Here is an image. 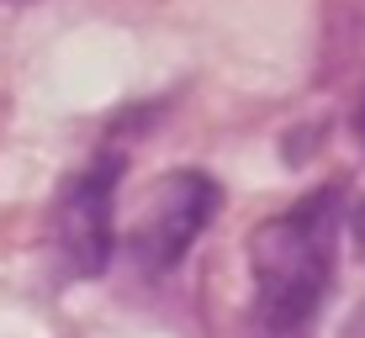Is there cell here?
<instances>
[{
    "label": "cell",
    "mask_w": 365,
    "mask_h": 338,
    "mask_svg": "<svg viewBox=\"0 0 365 338\" xmlns=\"http://www.w3.org/2000/svg\"><path fill=\"white\" fill-rule=\"evenodd\" d=\"M339 206L344 191L318 185L292 211H275L249 238V338H312L318 312L334 285L339 254Z\"/></svg>",
    "instance_id": "1"
},
{
    "label": "cell",
    "mask_w": 365,
    "mask_h": 338,
    "mask_svg": "<svg viewBox=\"0 0 365 338\" xmlns=\"http://www.w3.org/2000/svg\"><path fill=\"white\" fill-rule=\"evenodd\" d=\"M222 185L207 169H170L165 180L148 185L138 222L128 233V254L143 275H170L191 254V243L217 222Z\"/></svg>",
    "instance_id": "2"
},
{
    "label": "cell",
    "mask_w": 365,
    "mask_h": 338,
    "mask_svg": "<svg viewBox=\"0 0 365 338\" xmlns=\"http://www.w3.org/2000/svg\"><path fill=\"white\" fill-rule=\"evenodd\" d=\"M117 180H122V159L117 154H96L74 180L58 191L53 206V243L58 259L74 280H96L111 265V248H117Z\"/></svg>",
    "instance_id": "3"
},
{
    "label": "cell",
    "mask_w": 365,
    "mask_h": 338,
    "mask_svg": "<svg viewBox=\"0 0 365 338\" xmlns=\"http://www.w3.org/2000/svg\"><path fill=\"white\" fill-rule=\"evenodd\" d=\"M355 243H360V254H365V201H360V211H355Z\"/></svg>",
    "instance_id": "4"
},
{
    "label": "cell",
    "mask_w": 365,
    "mask_h": 338,
    "mask_svg": "<svg viewBox=\"0 0 365 338\" xmlns=\"http://www.w3.org/2000/svg\"><path fill=\"white\" fill-rule=\"evenodd\" d=\"M355 132H360V143H365V106H360V117H355Z\"/></svg>",
    "instance_id": "5"
}]
</instances>
